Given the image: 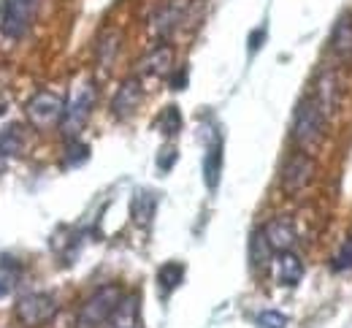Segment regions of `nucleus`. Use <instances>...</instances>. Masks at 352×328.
<instances>
[{
    "mask_svg": "<svg viewBox=\"0 0 352 328\" xmlns=\"http://www.w3.org/2000/svg\"><path fill=\"white\" fill-rule=\"evenodd\" d=\"M325 136V109H322V100L307 95L298 100L296 106V117H293V139L298 146H314L320 144Z\"/></svg>",
    "mask_w": 352,
    "mask_h": 328,
    "instance_id": "nucleus-1",
    "label": "nucleus"
},
{
    "mask_svg": "<svg viewBox=\"0 0 352 328\" xmlns=\"http://www.w3.org/2000/svg\"><path fill=\"white\" fill-rule=\"evenodd\" d=\"M125 298V290L120 285H103L98 287L87 301L82 304L79 315H76V328H103L111 315L117 312L120 301Z\"/></svg>",
    "mask_w": 352,
    "mask_h": 328,
    "instance_id": "nucleus-2",
    "label": "nucleus"
},
{
    "mask_svg": "<svg viewBox=\"0 0 352 328\" xmlns=\"http://www.w3.org/2000/svg\"><path fill=\"white\" fill-rule=\"evenodd\" d=\"M65 100L52 90H38L28 103H25V114L30 120V125L36 131H52L57 125H63L65 117Z\"/></svg>",
    "mask_w": 352,
    "mask_h": 328,
    "instance_id": "nucleus-3",
    "label": "nucleus"
},
{
    "mask_svg": "<svg viewBox=\"0 0 352 328\" xmlns=\"http://www.w3.org/2000/svg\"><path fill=\"white\" fill-rule=\"evenodd\" d=\"M36 3L38 0H3L0 8V33L11 41H19L36 17Z\"/></svg>",
    "mask_w": 352,
    "mask_h": 328,
    "instance_id": "nucleus-4",
    "label": "nucleus"
},
{
    "mask_svg": "<svg viewBox=\"0 0 352 328\" xmlns=\"http://www.w3.org/2000/svg\"><path fill=\"white\" fill-rule=\"evenodd\" d=\"M195 3H198V0H168V3H163V6L152 14V19H149L152 36L160 39V41H166L168 36H174L176 30L190 19V8H192Z\"/></svg>",
    "mask_w": 352,
    "mask_h": 328,
    "instance_id": "nucleus-5",
    "label": "nucleus"
},
{
    "mask_svg": "<svg viewBox=\"0 0 352 328\" xmlns=\"http://www.w3.org/2000/svg\"><path fill=\"white\" fill-rule=\"evenodd\" d=\"M16 320L25 328H38L57 315V298L49 293H28L14 307Z\"/></svg>",
    "mask_w": 352,
    "mask_h": 328,
    "instance_id": "nucleus-6",
    "label": "nucleus"
},
{
    "mask_svg": "<svg viewBox=\"0 0 352 328\" xmlns=\"http://www.w3.org/2000/svg\"><path fill=\"white\" fill-rule=\"evenodd\" d=\"M92 106H95V87L85 82L74 98H71V103L65 106V117H63V133L68 136V139H76L79 136V131L85 128V122L89 120V114H92Z\"/></svg>",
    "mask_w": 352,
    "mask_h": 328,
    "instance_id": "nucleus-7",
    "label": "nucleus"
},
{
    "mask_svg": "<svg viewBox=\"0 0 352 328\" xmlns=\"http://www.w3.org/2000/svg\"><path fill=\"white\" fill-rule=\"evenodd\" d=\"M311 179H314V160L307 152H293L279 171V185L287 195H296L304 188H309Z\"/></svg>",
    "mask_w": 352,
    "mask_h": 328,
    "instance_id": "nucleus-8",
    "label": "nucleus"
},
{
    "mask_svg": "<svg viewBox=\"0 0 352 328\" xmlns=\"http://www.w3.org/2000/svg\"><path fill=\"white\" fill-rule=\"evenodd\" d=\"M141 98H144V87H141V79L138 76H128L117 93L111 98V114L117 120H128L135 114V109L141 106Z\"/></svg>",
    "mask_w": 352,
    "mask_h": 328,
    "instance_id": "nucleus-9",
    "label": "nucleus"
},
{
    "mask_svg": "<svg viewBox=\"0 0 352 328\" xmlns=\"http://www.w3.org/2000/svg\"><path fill=\"white\" fill-rule=\"evenodd\" d=\"M263 236H265V241L271 244L274 252H287V250H293L296 241H298L296 223H293L290 217H274L271 223H265Z\"/></svg>",
    "mask_w": 352,
    "mask_h": 328,
    "instance_id": "nucleus-10",
    "label": "nucleus"
},
{
    "mask_svg": "<svg viewBox=\"0 0 352 328\" xmlns=\"http://www.w3.org/2000/svg\"><path fill=\"white\" fill-rule=\"evenodd\" d=\"M171 65H174V49L168 47V44H157L138 63V71L144 76H168Z\"/></svg>",
    "mask_w": 352,
    "mask_h": 328,
    "instance_id": "nucleus-11",
    "label": "nucleus"
},
{
    "mask_svg": "<svg viewBox=\"0 0 352 328\" xmlns=\"http://www.w3.org/2000/svg\"><path fill=\"white\" fill-rule=\"evenodd\" d=\"M331 52H333L339 60H344V63H350L352 60V17L350 14L339 17V22L333 25Z\"/></svg>",
    "mask_w": 352,
    "mask_h": 328,
    "instance_id": "nucleus-12",
    "label": "nucleus"
},
{
    "mask_svg": "<svg viewBox=\"0 0 352 328\" xmlns=\"http://www.w3.org/2000/svg\"><path fill=\"white\" fill-rule=\"evenodd\" d=\"M301 277H304V263H301V258H298L293 250L279 252V261H276V282L293 287V285L301 282Z\"/></svg>",
    "mask_w": 352,
    "mask_h": 328,
    "instance_id": "nucleus-13",
    "label": "nucleus"
},
{
    "mask_svg": "<svg viewBox=\"0 0 352 328\" xmlns=\"http://www.w3.org/2000/svg\"><path fill=\"white\" fill-rule=\"evenodd\" d=\"M220 174H222V139L217 136L212 146H206V155H204V182L206 188L214 190L220 185Z\"/></svg>",
    "mask_w": 352,
    "mask_h": 328,
    "instance_id": "nucleus-14",
    "label": "nucleus"
},
{
    "mask_svg": "<svg viewBox=\"0 0 352 328\" xmlns=\"http://www.w3.org/2000/svg\"><path fill=\"white\" fill-rule=\"evenodd\" d=\"M155 209H157V195L152 190H138L133 195V220L138 226H149L155 217Z\"/></svg>",
    "mask_w": 352,
    "mask_h": 328,
    "instance_id": "nucleus-15",
    "label": "nucleus"
},
{
    "mask_svg": "<svg viewBox=\"0 0 352 328\" xmlns=\"http://www.w3.org/2000/svg\"><path fill=\"white\" fill-rule=\"evenodd\" d=\"M114 328H133V326H141L138 323V296L131 293V296H125L122 301H120V307H117V312L111 315V320H109Z\"/></svg>",
    "mask_w": 352,
    "mask_h": 328,
    "instance_id": "nucleus-16",
    "label": "nucleus"
},
{
    "mask_svg": "<svg viewBox=\"0 0 352 328\" xmlns=\"http://www.w3.org/2000/svg\"><path fill=\"white\" fill-rule=\"evenodd\" d=\"M182 282H184V263L168 261V263H163V266L157 269V287H160L163 296L174 293Z\"/></svg>",
    "mask_w": 352,
    "mask_h": 328,
    "instance_id": "nucleus-17",
    "label": "nucleus"
},
{
    "mask_svg": "<svg viewBox=\"0 0 352 328\" xmlns=\"http://www.w3.org/2000/svg\"><path fill=\"white\" fill-rule=\"evenodd\" d=\"M25 141H28V136H25L22 125H8L0 131V152L6 157H16L25 152Z\"/></svg>",
    "mask_w": 352,
    "mask_h": 328,
    "instance_id": "nucleus-18",
    "label": "nucleus"
},
{
    "mask_svg": "<svg viewBox=\"0 0 352 328\" xmlns=\"http://www.w3.org/2000/svg\"><path fill=\"white\" fill-rule=\"evenodd\" d=\"M271 244L265 241L263 236V228L261 231H255L252 234V241H250V263H252V269H261V266H265L268 263V258H271Z\"/></svg>",
    "mask_w": 352,
    "mask_h": 328,
    "instance_id": "nucleus-19",
    "label": "nucleus"
},
{
    "mask_svg": "<svg viewBox=\"0 0 352 328\" xmlns=\"http://www.w3.org/2000/svg\"><path fill=\"white\" fill-rule=\"evenodd\" d=\"M182 125H184V120H182V111H179V106H166L163 109V114H160V131L168 136V139H174L176 133L182 131Z\"/></svg>",
    "mask_w": 352,
    "mask_h": 328,
    "instance_id": "nucleus-20",
    "label": "nucleus"
},
{
    "mask_svg": "<svg viewBox=\"0 0 352 328\" xmlns=\"http://www.w3.org/2000/svg\"><path fill=\"white\" fill-rule=\"evenodd\" d=\"M89 160V146L85 141L79 139H68V146H65V166L71 168H76V166H82V163H87Z\"/></svg>",
    "mask_w": 352,
    "mask_h": 328,
    "instance_id": "nucleus-21",
    "label": "nucleus"
},
{
    "mask_svg": "<svg viewBox=\"0 0 352 328\" xmlns=\"http://www.w3.org/2000/svg\"><path fill=\"white\" fill-rule=\"evenodd\" d=\"M117 49H120V33L117 30H106L100 36V41H98V57H100V63L103 65L111 63V57L117 54Z\"/></svg>",
    "mask_w": 352,
    "mask_h": 328,
    "instance_id": "nucleus-22",
    "label": "nucleus"
},
{
    "mask_svg": "<svg viewBox=\"0 0 352 328\" xmlns=\"http://www.w3.org/2000/svg\"><path fill=\"white\" fill-rule=\"evenodd\" d=\"M333 269L336 272H350L352 269V236H347L342 241V247H339V252L333 258Z\"/></svg>",
    "mask_w": 352,
    "mask_h": 328,
    "instance_id": "nucleus-23",
    "label": "nucleus"
},
{
    "mask_svg": "<svg viewBox=\"0 0 352 328\" xmlns=\"http://www.w3.org/2000/svg\"><path fill=\"white\" fill-rule=\"evenodd\" d=\"M255 326L258 328H287V315H282V312H276V309H265V312L258 315Z\"/></svg>",
    "mask_w": 352,
    "mask_h": 328,
    "instance_id": "nucleus-24",
    "label": "nucleus"
},
{
    "mask_svg": "<svg viewBox=\"0 0 352 328\" xmlns=\"http://www.w3.org/2000/svg\"><path fill=\"white\" fill-rule=\"evenodd\" d=\"M174 163H176V149L174 146H166V149L157 155V168H160V171H171Z\"/></svg>",
    "mask_w": 352,
    "mask_h": 328,
    "instance_id": "nucleus-25",
    "label": "nucleus"
},
{
    "mask_svg": "<svg viewBox=\"0 0 352 328\" xmlns=\"http://www.w3.org/2000/svg\"><path fill=\"white\" fill-rule=\"evenodd\" d=\"M263 41H265V28H255L252 33H250V54H255V52H261V47H263Z\"/></svg>",
    "mask_w": 352,
    "mask_h": 328,
    "instance_id": "nucleus-26",
    "label": "nucleus"
},
{
    "mask_svg": "<svg viewBox=\"0 0 352 328\" xmlns=\"http://www.w3.org/2000/svg\"><path fill=\"white\" fill-rule=\"evenodd\" d=\"M171 87L174 90H184L187 87V68H179L174 76H171Z\"/></svg>",
    "mask_w": 352,
    "mask_h": 328,
    "instance_id": "nucleus-27",
    "label": "nucleus"
},
{
    "mask_svg": "<svg viewBox=\"0 0 352 328\" xmlns=\"http://www.w3.org/2000/svg\"><path fill=\"white\" fill-rule=\"evenodd\" d=\"M3 168H6V155L0 152V171H3Z\"/></svg>",
    "mask_w": 352,
    "mask_h": 328,
    "instance_id": "nucleus-28",
    "label": "nucleus"
},
{
    "mask_svg": "<svg viewBox=\"0 0 352 328\" xmlns=\"http://www.w3.org/2000/svg\"><path fill=\"white\" fill-rule=\"evenodd\" d=\"M133 328H141V326H133Z\"/></svg>",
    "mask_w": 352,
    "mask_h": 328,
    "instance_id": "nucleus-29",
    "label": "nucleus"
}]
</instances>
